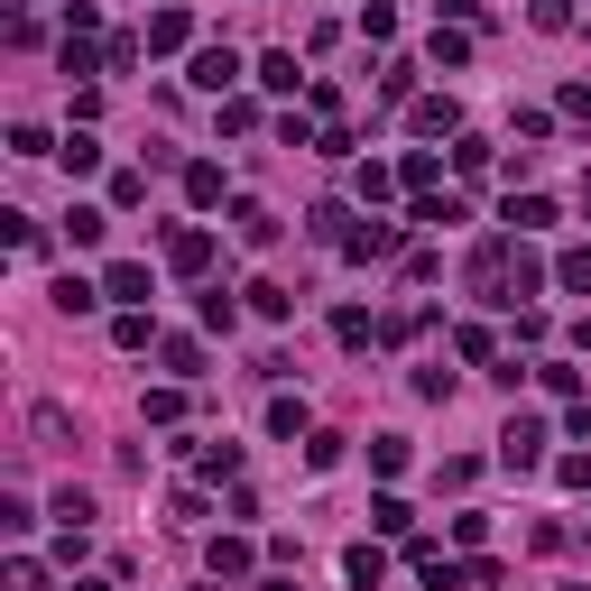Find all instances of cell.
<instances>
[{"label":"cell","mask_w":591,"mask_h":591,"mask_svg":"<svg viewBox=\"0 0 591 591\" xmlns=\"http://www.w3.org/2000/svg\"><path fill=\"white\" fill-rule=\"evenodd\" d=\"M186 84H194V93H213V102H222L231 84H241V56H231V46H194V74H186Z\"/></svg>","instance_id":"3"},{"label":"cell","mask_w":591,"mask_h":591,"mask_svg":"<svg viewBox=\"0 0 591 591\" xmlns=\"http://www.w3.org/2000/svg\"><path fill=\"white\" fill-rule=\"evenodd\" d=\"M499 462L508 472H536V462H546V416H508L499 425Z\"/></svg>","instance_id":"2"},{"label":"cell","mask_w":591,"mask_h":591,"mask_svg":"<svg viewBox=\"0 0 591 591\" xmlns=\"http://www.w3.org/2000/svg\"><path fill=\"white\" fill-rule=\"evenodd\" d=\"M260 591H296V582H260Z\"/></svg>","instance_id":"42"},{"label":"cell","mask_w":591,"mask_h":591,"mask_svg":"<svg viewBox=\"0 0 591 591\" xmlns=\"http://www.w3.org/2000/svg\"><path fill=\"white\" fill-rule=\"evenodd\" d=\"M563 112H573V120H591V84H563Z\"/></svg>","instance_id":"39"},{"label":"cell","mask_w":591,"mask_h":591,"mask_svg":"<svg viewBox=\"0 0 591 591\" xmlns=\"http://www.w3.org/2000/svg\"><path fill=\"white\" fill-rule=\"evenodd\" d=\"M573 591H591V582H573Z\"/></svg>","instance_id":"43"},{"label":"cell","mask_w":591,"mask_h":591,"mask_svg":"<svg viewBox=\"0 0 591 591\" xmlns=\"http://www.w3.org/2000/svg\"><path fill=\"white\" fill-rule=\"evenodd\" d=\"M434 65H472V38H462V29H434Z\"/></svg>","instance_id":"37"},{"label":"cell","mask_w":591,"mask_h":591,"mask_svg":"<svg viewBox=\"0 0 591 591\" xmlns=\"http://www.w3.org/2000/svg\"><path fill=\"white\" fill-rule=\"evenodd\" d=\"M527 19H536L546 38H563V29H573V0H527Z\"/></svg>","instance_id":"28"},{"label":"cell","mask_w":591,"mask_h":591,"mask_svg":"<svg viewBox=\"0 0 591 591\" xmlns=\"http://www.w3.org/2000/svg\"><path fill=\"white\" fill-rule=\"evenodd\" d=\"M167 268H186V277H194V268H213V231H194V222H186V231H167Z\"/></svg>","instance_id":"7"},{"label":"cell","mask_w":591,"mask_h":591,"mask_svg":"<svg viewBox=\"0 0 591 591\" xmlns=\"http://www.w3.org/2000/svg\"><path fill=\"white\" fill-rule=\"evenodd\" d=\"M434 176H444L434 148H407V158H398V186H407V194H434Z\"/></svg>","instance_id":"11"},{"label":"cell","mask_w":591,"mask_h":591,"mask_svg":"<svg viewBox=\"0 0 591 591\" xmlns=\"http://www.w3.org/2000/svg\"><path fill=\"white\" fill-rule=\"evenodd\" d=\"M555 287H573V296H591V241H573V250H563V260H555Z\"/></svg>","instance_id":"18"},{"label":"cell","mask_w":591,"mask_h":591,"mask_svg":"<svg viewBox=\"0 0 591 591\" xmlns=\"http://www.w3.org/2000/svg\"><path fill=\"white\" fill-rule=\"evenodd\" d=\"M102 231H112V213H102V203H74V213H65V241H74V250H93Z\"/></svg>","instance_id":"15"},{"label":"cell","mask_w":591,"mask_h":591,"mask_svg":"<svg viewBox=\"0 0 591 591\" xmlns=\"http://www.w3.org/2000/svg\"><path fill=\"white\" fill-rule=\"evenodd\" d=\"M351 186H361V194H370V203H389V194H398V167H379V158H370V167H361V176H351Z\"/></svg>","instance_id":"32"},{"label":"cell","mask_w":591,"mask_h":591,"mask_svg":"<svg viewBox=\"0 0 591 591\" xmlns=\"http://www.w3.org/2000/svg\"><path fill=\"white\" fill-rule=\"evenodd\" d=\"M231 231H241L250 250H268L277 241V213H268V203H231Z\"/></svg>","instance_id":"10"},{"label":"cell","mask_w":591,"mask_h":591,"mask_svg":"<svg viewBox=\"0 0 591 591\" xmlns=\"http://www.w3.org/2000/svg\"><path fill=\"white\" fill-rule=\"evenodd\" d=\"M416 582L425 591H462V582H472V563H453L444 546H416Z\"/></svg>","instance_id":"6"},{"label":"cell","mask_w":591,"mask_h":591,"mask_svg":"<svg viewBox=\"0 0 591 591\" xmlns=\"http://www.w3.org/2000/svg\"><path fill=\"white\" fill-rule=\"evenodd\" d=\"M416 222L425 231H453V222H472V213H462V194H416Z\"/></svg>","instance_id":"20"},{"label":"cell","mask_w":591,"mask_h":591,"mask_svg":"<svg viewBox=\"0 0 591 591\" xmlns=\"http://www.w3.org/2000/svg\"><path fill=\"white\" fill-rule=\"evenodd\" d=\"M250 315H260V324H287V315H296V296L277 287V277H260V287H250Z\"/></svg>","instance_id":"16"},{"label":"cell","mask_w":591,"mask_h":591,"mask_svg":"<svg viewBox=\"0 0 591 591\" xmlns=\"http://www.w3.org/2000/svg\"><path fill=\"white\" fill-rule=\"evenodd\" d=\"M370 527H379V536H407L416 518H407V499H398V490H379V499H370Z\"/></svg>","instance_id":"24"},{"label":"cell","mask_w":591,"mask_h":591,"mask_svg":"<svg viewBox=\"0 0 591 591\" xmlns=\"http://www.w3.org/2000/svg\"><path fill=\"white\" fill-rule=\"evenodd\" d=\"M333 342H342V351H361V342H379V324L361 315V305H342V315H333Z\"/></svg>","instance_id":"21"},{"label":"cell","mask_w":591,"mask_h":591,"mask_svg":"<svg viewBox=\"0 0 591 591\" xmlns=\"http://www.w3.org/2000/svg\"><path fill=\"white\" fill-rule=\"evenodd\" d=\"M536 287H546V268H536V250L518 241V231H499V241L472 250V296H481V305H518V296H536Z\"/></svg>","instance_id":"1"},{"label":"cell","mask_w":591,"mask_h":591,"mask_svg":"<svg viewBox=\"0 0 591 591\" xmlns=\"http://www.w3.org/2000/svg\"><path fill=\"white\" fill-rule=\"evenodd\" d=\"M139 46H148V56H176V46H194V19H186V10H158V19L139 29Z\"/></svg>","instance_id":"5"},{"label":"cell","mask_w":591,"mask_h":591,"mask_svg":"<svg viewBox=\"0 0 591 591\" xmlns=\"http://www.w3.org/2000/svg\"><path fill=\"white\" fill-rule=\"evenodd\" d=\"M555 481H563V490H591V453H563V462H555Z\"/></svg>","instance_id":"38"},{"label":"cell","mask_w":591,"mask_h":591,"mask_svg":"<svg viewBox=\"0 0 591 591\" xmlns=\"http://www.w3.org/2000/svg\"><path fill=\"white\" fill-rule=\"evenodd\" d=\"M453 351H462V361H499V342H490L481 324H462V333H453Z\"/></svg>","instance_id":"34"},{"label":"cell","mask_w":591,"mask_h":591,"mask_svg":"<svg viewBox=\"0 0 591 591\" xmlns=\"http://www.w3.org/2000/svg\"><path fill=\"white\" fill-rule=\"evenodd\" d=\"M351 260H398V222H370V231H351Z\"/></svg>","instance_id":"13"},{"label":"cell","mask_w":591,"mask_h":591,"mask_svg":"<svg viewBox=\"0 0 591 591\" xmlns=\"http://www.w3.org/2000/svg\"><path fill=\"white\" fill-rule=\"evenodd\" d=\"M158 361H167L176 379H203V342H186V333H167V342H158Z\"/></svg>","instance_id":"17"},{"label":"cell","mask_w":591,"mask_h":591,"mask_svg":"<svg viewBox=\"0 0 591 591\" xmlns=\"http://www.w3.org/2000/svg\"><path fill=\"white\" fill-rule=\"evenodd\" d=\"M453 167L462 176H490V139H453Z\"/></svg>","instance_id":"36"},{"label":"cell","mask_w":591,"mask_h":591,"mask_svg":"<svg viewBox=\"0 0 591 591\" xmlns=\"http://www.w3.org/2000/svg\"><path fill=\"white\" fill-rule=\"evenodd\" d=\"M342 582H351V591H379V582H389V555H379V546H351V555H342Z\"/></svg>","instance_id":"9"},{"label":"cell","mask_w":591,"mask_h":591,"mask_svg":"<svg viewBox=\"0 0 591 591\" xmlns=\"http://www.w3.org/2000/svg\"><path fill=\"white\" fill-rule=\"evenodd\" d=\"M74 591H112V582H74Z\"/></svg>","instance_id":"41"},{"label":"cell","mask_w":591,"mask_h":591,"mask_svg":"<svg viewBox=\"0 0 591 591\" xmlns=\"http://www.w3.org/2000/svg\"><path fill=\"white\" fill-rule=\"evenodd\" d=\"M546 222H555L546 194H508V231H518V241H527V231H546Z\"/></svg>","instance_id":"14"},{"label":"cell","mask_w":591,"mask_h":591,"mask_svg":"<svg viewBox=\"0 0 591 591\" xmlns=\"http://www.w3.org/2000/svg\"><path fill=\"white\" fill-rule=\"evenodd\" d=\"M361 38H370V46L398 38V10H389V0H361Z\"/></svg>","instance_id":"26"},{"label":"cell","mask_w":591,"mask_h":591,"mask_svg":"<svg viewBox=\"0 0 591 591\" xmlns=\"http://www.w3.org/2000/svg\"><path fill=\"white\" fill-rule=\"evenodd\" d=\"M370 472H407V434H370Z\"/></svg>","instance_id":"30"},{"label":"cell","mask_w":591,"mask_h":591,"mask_svg":"<svg viewBox=\"0 0 591 591\" xmlns=\"http://www.w3.org/2000/svg\"><path fill=\"white\" fill-rule=\"evenodd\" d=\"M148 287H158V277H148L139 260H112V268H102V296H120V315H139Z\"/></svg>","instance_id":"4"},{"label":"cell","mask_w":591,"mask_h":591,"mask_svg":"<svg viewBox=\"0 0 591 591\" xmlns=\"http://www.w3.org/2000/svg\"><path fill=\"white\" fill-rule=\"evenodd\" d=\"M203 563H213V582H241V573H250V546H241V536H213Z\"/></svg>","instance_id":"12"},{"label":"cell","mask_w":591,"mask_h":591,"mask_svg":"<svg viewBox=\"0 0 591 591\" xmlns=\"http://www.w3.org/2000/svg\"><path fill=\"white\" fill-rule=\"evenodd\" d=\"M186 203H222V167H213V158L186 167Z\"/></svg>","instance_id":"25"},{"label":"cell","mask_w":591,"mask_h":591,"mask_svg":"<svg viewBox=\"0 0 591 591\" xmlns=\"http://www.w3.org/2000/svg\"><path fill=\"white\" fill-rule=\"evenodd\" d=\"M268 434H277V444H296V434H305V398H268Z\"/></svg>","instance_id":"23"},{"label":"cell","mask_w":591,"mask_h":591,"mask_svg":"<svg viewBox=\"0 0 591 591\" xmlns=\"http://www.w3.org/2000/svg\"><path fill=\"white\" fill-rule=\"evenodd\" d=\"M0 591H46V563H38V555H10V573H0Z\"/></svg>","instance_id":"27"},{"label":"cell","mask_w":591,"mask_h":591,"mask_svg":"<svg viewBox=\"0 0 591 591\" xmlns=\"http://www.w3.org/2000/svg\"><path fill=\"white\" fill-rule=\"evenodd\" d=\"M93 305H102L93 277H56V315H93Z\"/></svg>","instance_id":"22"},{"label":"cell","mask_w":591,"mask_h":591,"mask_svg":"<svg viewBox=\"0 0 591 591\" xmlns=\"http://www.w3.org/2000/svg\"><path fill=\"white\" fill-rule=\"evenodd\" d=\"M573 342H582V351H591V315H582V324H573Z\"/></svg>","instance_id":"40"},{"label":"cell","mask_w":591,"mask_h":591,"mask_svg":"<svg viewBox=\"0 0 591 591\" xmlns=\"http://www.w3.org/2000/svg\"><path fill=\"white\" fill-rule=\"evenodd\" d=\"M342 462V434H305V472H333Z\"/></svg>","instance_id":"35"},{"label":"cell","mask_w":591,"mask_h":591,"mask_svg":"<svg viewBox=\"0 0 591 591\" xmlns=\"http://www.w3.org/2000/svg\"><path fill=\"white\" fill-rule=\"evenodd\" d=\"M56 158H65V176H93V167H102V139H93V130H65Z\"/></svg>","instance_id":"19"},{"label":"cell","mask_w":591,"mask_h":591,"mask_svg":"<svg viewBox=\"0 0 591 591\" xmlns=\"http://www.w3.org/2000/svg\"><path fill=\"white\" fill-rule=\"evenodd\" d=\"M56 148H65V139H46V130H29V120H19V130H10V158H56Z\"/></svg>","instance_id":"29"},{"label":"cell","mask_w":591,"mask_h":591,"mask_svg":"<svg viewBox=\"0 0 591 591\" xmlns=\"http://www.w3.org/2000/svg\"><path fill=\"white\" fill-rule=\"evenodd\" d=\"M260 84H268V93H296L305 74H296V56H260Z\"/></svg>","instance_id":"33"},{"label":"cell","mask_w":591,"mask_h":591,"mask_svg":"<svg viewBox=\"0 0 591 591\" xmlns=\"http://www.w3.org/2000/svg\"><path fill=\"white\" fill-rule=\"evenodd\" d=\"M112 342H120V351H148V342H158V324H148V315H120Z\"/></svg>","instance_id":"31"},{"label":"cell","mask_w":591,"mask_h":591,"mask_svg":"<svg viewBox=\"0 0 591 591\" xmlns=\"http://www.w3.org/2000/svg\"><path fill=\"white\" fill-rule=\"evenodd\" d=\"M407 130H416V139H453V130H462V112H453L444 93H425L416 112H407Z\"/></svg>","instance_id":"8"}]
</instances>
